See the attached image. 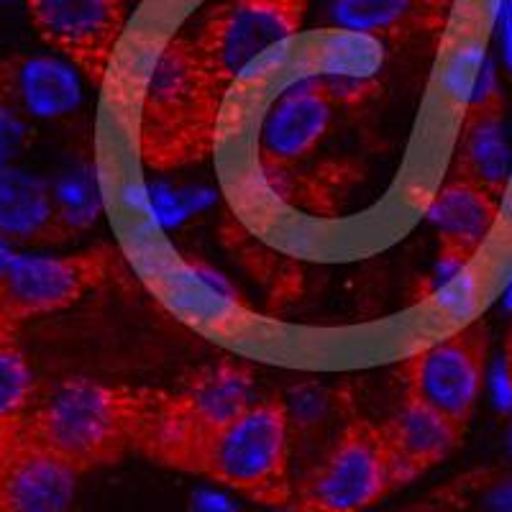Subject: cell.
<instances>
[{
    "mask_svg": "<svg viewBox=\"0 0 512 512\" xmlns=\"http://www.w3.org/2000/svg\"><path fill=\"white\" fill-rule=\"evenodd\" d=\"M228 88L200 57L192 36H169L139 93L134 141L144 167L172 172L216 152Z\"/></svg>",
    "mask_w": 512,
    "mask_h": 512,
    "instance_id": "obj_1",
    "label": "cell"
},
{
    "mask_svg": "<svg viewBox=\"0 0 512 512\" xmlns=\"http://www.w3.org/2000/svg\"><path fill=\"white\" fill-rule=\"evenodd\" d=\"M159 387L64 379L34 402L21 431L77 477L139 454Z\"/></svg>",
    "mask_w": 512,
    "mask_h": 512,
    "instance_id": "obj_2",
    "label": "cell"
},
{
    "mask_svg": "<svg viewBox=\"0 0 512 512\" xmlns=\"http://www.w3.org/2000/svg\"><path fill=\"white\" fill-rule=\"evenodd\" d=\"M254 400L251 372L236 361L200 369L177 390L157 392L139 454L177 472L198 474L210 438Z\"/></svg>",
    "mask_w": 512,
    "mask_h": 512,
    "instance_id": "obj_3",
    "label": "cell"
},
{
    "mask_svg": "<svg viewBox=\"0 0 512 512\" xmlns=\"http://www.w3.org/2000/svg\"><path fill=\"white\" fill-rule=\"evenodd\" d=\"M198 474L256 505L290 510L295 479L287 402L272 395L246 405L210 438Z\"/></svg>",
    "mask_w": 512,
    "mask_h": 512,
    "instance_id": "obj_4",
    "label": "cell"
},
{
    "mask_svg": "<svg viewBox=\"0 0 512 512\" xmlns=\"http://www.w3.org/2000/svg\"><path fill=\"white\" fill-rule=\"evenodd\" d=\"M395 489L382 423L354 415L295 482L290 512H367Z\"/></svg>",
    "mask_w": 512,
    "mask_h": 512,
    "instance_id": "obj_5",
    "label": "cell"
},
{
    "mask_svg": "<svg viewBox=\"0 0 512 512\" xmlns=\"http://www.w3.org/2000/svg\"><path fill=\"white\" fill-rule=\"evenodd\" d=\"M118 254L111 246H90L75 254L18 256L0 267V328L18 331L36 318L72 308L108 285Z\"/></svg>",
    "mask_w": 512,
    "mask_h": 512,
    "instance_id": "obj_6",
    "label": "cell"
},
{
    "mask_svg": "<svg viewBox=\"0 0 512 512\" xmlns=\"http://www.w3.org/2000/svg\"><path fill=\"white\" fill-rule=\"evenodd\" d=\"M487 356L489 328L484 320H474L402 361L405 397L466 433L484 390Z\"/></svg>",
    "mask_w": 512,
    "mask_h": 512,
    "instance_id": "obj_7",
    "label": "cell"
},
{
    "mask_svg": "<svg viewBox=\"0 0 512 512\" xmlns=\"http://www.w3.org/2000/svg\"><path fill=\"white\" fill-rule=\"evenodd\" d=\"M308 8L310 0H223L192 41L210 70L233 85L264 54L297 36Z\"/></svg>",
    "mask_w": 512,
    "mask_h": 512,
    "instance_id": "obj_8",
    "label": "cell"
},
{
    "mask_svg": "<svg viewBox=\"0 0 512 512\" xmlns=\"http://www.w3.org/2000/svg\"><path fill=\"white\" fill-rule=\"evenodd\" d=\"M24 6L49 49L95 88L105 85L126 31L123 0H24Z\"/></svg>",
    "mask_w": 512,
    "mask_h": 512,
    "instance_id": "obj_9",
    "label": "cell"
},
{
    "mask_svg": "<svg viewBox=\"0 0 512 512\" xmlns=\"http://www.w3.org/2000/svg\"><path fill=\"white\" fill-rule=\"evenodd\" d=\"M336 105L323 77L287 88L262 121L256 141L262 167L267 172H285L320 149L331 134Z\"/></svg>",
    "mask_w": 512,
    "mask_h": 512,
    "instance_id": "obj_10",
    "label": "cell"
},
{
    "mask_svg": "<svg viewBox=\"0 0 512 512\" xmlns=\"http://www.w3.org/2000/svg\"><path fill=\"white\" fill-rule=\"evenodd\" d=\"M510 172L512 152L505 134V100L495 75L487 72L461 116L451 177L472 182L502 200L510 185Z\"/></svg>",
    "mask_w": 512,
    "mask_h": 512,
    "instance_id": "obj_11",
    "label": "cell"
},
{
    "mask_svg": "<svg viewBox=\"0 0 512 512\" xmlns=\"http://www.w3.org/2000/svg\"><path fill=\"white\" fill-rule=\"evenodd\" d=\"M77 479L24 431L0 441V512H64Z\"/></svg>",
    "mask_w": 512,
    "mask_h": 512,
    "instance_id": "obj_12",
    "label": "cell"
},
{
    "mask_svg": "<svg viewBox=\"0 0 512 512\" xmlns=\"http://www.w3.org/2000/svg\"><path fill=\"white\" fill-rule=\"evenodd\" d=\"M80 231L44 177L16 164L0 169V244L59 246Z\"/></svg>",
    "mask_w": 512,
    "mask_h": 512,
    "instance_id": "obj_13",
    "label": "cell"
},
{
    "mask_svg": "<svg viewBox=\"0 0 512 512\" xmlns=\"http://www.w3.org/2000/svg\"><path fill=\"white\" fill-rule=\"evenodd\" d=\"M80 100V77L67 59L26 52L0 57V105L26 121H59Z\"/></svg>",
    "mask_w": 512,
    "mask_h": 512,
    "instance_id": "obj_14",
    "label": "cell"
},
{
    "mask_svg": "<svg viewBox=\"0 0 512 512\" xmlns=\"http://www.w3.org/2000/svg\"><path fill=\"white\" fill-rule=\"evenodd\" d=\"M500 218V198L472 182L448 177L428 203V223L436 231L441 264L461 269L482 251Z\"/></svg>",
    "mask_w": 512,
    "mask_h": 512,
    "instance_id": "obj_15",
    "label": "cell"
},
{
    "mask_svg": "<svg viewBox=\"0 0 512 512\" xmlns=\"http://www.w3.org/2000/svg\"><path fill=\"white\" fill-rule=\"evenodd\" d=\"M382 433L397 489L436 469L464 441V431L410 397L384 420Z\"/></svg>",
    "mask_w": 512,
    "mask_h": 512,
    "instance_id": "obj_16",
    "label": "cell"
},
{
    "mask_svg": "<svg viewBox=\"0 0 512 512\" xmlns=\"http://www.w3.org/2000/svg\"><path fill=\"white\" fill-rule=\"evenodd\" d=\"M459 0H333L336 29L374 41H408L448 26Z\"/></svg>",
    "mask_w": 512,
    "mask_h": 512,
    "instance_id": "obj_17",
    "label": "cell"
},
{
    "mask_svg": "<svg viewBox=\"0 0 512 512\" xmlns=\"http://www.w3.org/2000/svg\"><path fill=\"white\" fill-rule=\"evenodd\" d=\"M34 408L31 364L21 333L0 328V441L16 436Z\"/></svg>",
    "mask_w": 512,
    "mask_h": 512,
    "instance_id": "obj_18",
    "label": "cell"
},
{
    "mask_svg": "<svg viewBox=\"0 0 512 512\" xmlns=\"http://www.w3.org/2000/svg\"><path fill=\"white\" fill-rule=\"evenodd\" d=\"M34 144V123L0 105V169L11 167Z\"/></svg>",
    "mask_w": 512,
    "mask_h": 512,
    "instance_id": "obj_19",
    "label": "cell"
},
{
    "mask_svg": "<svg viewBox=\"0 0 512 512\" xmlns=\"http://www.w3.org/2000/svg\"><path fill=\"white\" fill-rule=\"evenodd\" d=\"M484 479H487V474H466V477L448 482L446 487L436 489L433 495H428L425 500L415 502V505L405 507L400 512H461L466 502H469V497H472L474 489Z\"/></svg>",
    "mask_w": 512,
    "mask_h": 512,
    "instance_id": "obj_20",
    "label": "cell"
},
{
    "mask_svg": "<svg viewBox=\"0 0 512 512\" xmlns=\"http://www.w3.org/2000/svg\"><path fill=\"white\" fill-rule=\"evenodd\" d=\"M505 382H507V390H510V400H512V326H510V333H507V341H505Z\"/></svg>",
    "mask_w": 512,
    "mask_h": 512,
    "instance_id": "obj_21",
    "label": "cell"
},
{
    "mask_svg": "<svg viewBox=\"0 0 512 512\" xmlns=\"http://www.w3.org/2000/svg\"><path fill=\"white\" fill-rule=\"evenodd\" d=\"M495 507H497V512H512V484L500 487V495H497Z\"/></svg>",
    "mask_w": 512,
    "mask_h": 512,
    "instance_id": "obj_22",
    "label": "cell"
}]
</instances>
